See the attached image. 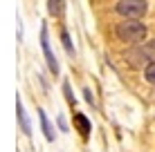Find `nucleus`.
Segmentation results:
<instances>
[{"instance_id":"f257e3e1","label":"nucleus","mask_w":155,"mask_h":152,"mask_svg":"<svg viewBox=\"0 0 155 152\" xmlns=\"http://www.w3.org/2000/svg\"><path fill=\"white\" fill-rule=\"evenodd\" d=\"M115 36L121 43L137 45V43H144V40H146L148 29H146L144 23H140V20H135V18H121V23L115 25Z\"/></svg>"},{"instance_id":"f03ea898","label":"nucleus","mask_w":155,"mask_h":152,"mask_svg":"<svg viewBox=\"0 0 155 152\" xmlns=\"http://www.w3.org/2000/svg\"><path fill=\"white\" fill-rule=\"evenodd\" d=\"M126 63L135 70H144L151 60H155V43H137L124 54Z\"/></svg>"},{"instance_id":"7ed1b4c3","label":"nucleus","mask_w":155,"mask_h":152,"mask_svg":"<svg viewBox=\"0 0 155 152\" xmlns=\"http://www.w3.org/2000/svg\"><path fill=\"white\" fill-rule=\"evenodd\" d=\"M115 11L119 14L121 18H135V20H140L148 11V2H146V0H117Z\"/></svg>"},{"instance_id":"20e7f679","label":"nucleus","mask_w":155,"mask_h":152,"mask_svg":"<svg viewBox=\"0 0 155 152\" xmlns=\"http://www.w3.org/2000/svg\"><path fill=\"white\" fill-rule=\"evenodd\" d=\"M41 49H43V56H45V63H47V70L52 72L54 76L61 74V65H58L54 51H52V45H50V34H47V27L43 25L41 27Z\"/></svg>"},{"instance_id":"39448f33","label":"nucleus","mask_w":155,"mask_h":152,"mask_svg":"<svg viewBox=\"0 0 155 152\" xmlns=\"http://www.w3.org/2000/svg\"><path fill=\"white\" fill-rule=\"evenodd\" d=\"M16 119H18V128L25 137H31V121L25 112V105H23V98L16 94Z\"/></svg>"},{"instance_id":"423d86ee","label":"nucleus","mask_w":155,"mask_h":152,"mask_svg":"<svg viewBox=\"0 0 155 152\" xmlns=\"http://www.w3.org/2000/svg\"><path fill=\"white\" fill-rule=\"evenodd\" d=\"M72 123H74V128L79 130V134H81L83 139H88L90 137V132H92V123H90V119L85 116L83 112H77L72 116Z\"/></svg>"},{"instance_id":"0eeeda50","label":"nucleus","mask_w":155,"mask_h":152,"mask_svg":"<svg viewBox=\"0 0 155 152\" xmlns=\"http://www.w3.org/2000/svg\"><path fill=\"white\" fill-rule=\"evenodd\" d=\"M38 112V121H41V130H43V134H45V139L50 141V143H54V139H56V132H54V125L50 123V119H47V114H45V110L38 107L36 110Z\"/></svg>"},{"instance_id":"6e6552de","label":"nucleus","mask_w":155,"mask_h":152,"mask_svg":"<svg viewBox=\"0 0 155 152\" xmlns=\"http://www.w3.org/2000/svg\"><path fill=\"white\" fill-rule=\"evenodd\" d=\"M47 14L52 18H63V14H65V0H47Z\"/></svg>"},{"instance_id":"1a4fd4ad","label":"nucleus","mask_w":155,"mask_h":152,"mask_svg":"<svg viewBox=\"0 0 155 152\" xmlns=\"http://www.w3.org/2000/svg\"><path fill=\"white\" fill-rule=\"evenodd\" d=\"M58 36H61V45H63V49H65V54H68V56H74V54H77V49H74V45H72V38H70V34H68L65 27H61Z\"/></svg>"},{"instance_id":"9d476101","label":"nucleus","mask_w":155,"mask_h":152,"mask_svg":"<svg viewBox=\"0 0 155 152\" xmlns=\"http://www.w3.org/2000/svg\"><path fill=\"white\" fill-rule=\"evenodd\" d=\"M63 96H65V101H68V105H77V96H74V92H72V87H70V83L68 81H63Z\"/></svg>"},{"instance_id":"9b49d317","label":"nucleus","mask_w":155,"mask_h":152,"mask_svg":"<svg viewBox=\"0 0 155 152\" xmlns=\"http://www.w3.org/2000/svg\"><path fill=\"white\" fill-rule=\"evenodd\" d=\"M144 78H146L151 85H155V60H151L146 67H144Z\"/></svg>"},{"instance_id":"f8f14e48","label":"nucleus","mask_w":155,"mask_h":152,"mask_svg":"<svg viewBox=\"0 0 155 152\" xmlns=\"http://www.w3.org/2000/svg\"><path fill=\"white\" fill-rule=\"evenodd\" d=\"M56 123H58V130H61V132H68V121H65V116H63V114H58L56 116Z\"/></svg>"},{"instance_id":"ddd939ff","label":"nucleus","mask_w":155,"mask_h":152,"mask_svg":"<svg viewBox=\"0 0 155 152\" xmlns=\"http://www.w3.org/2000/svg\"><path fill=\"white\" fill-rule=\"evenodd\" d=\"M83 98H85L88 105H94V96H92V92H90V87H83Z\"/></svg>"},{"instance_id":"4468645a","label":"nucleus","mask_w":155,"mask_h":152,"mask_svg":"<svg viewBox=\"0 0 155 152\" xmlns=\"http://www.w3.org/2000/svg\"><path fill=\"white\" fill-rule=\"evenodd\" d=\"M23 40V23H20V18H18V43Z\"/></svg>"}]
</instances>
